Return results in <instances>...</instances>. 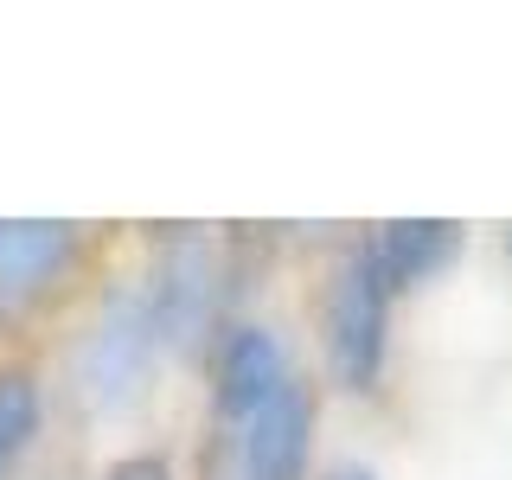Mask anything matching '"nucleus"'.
Segmentation results:
<instances>
[{
  "label": "nucleus",
  "mask_w": 512,
  "mask_h": 480,
  "mask_svg": "<svg viewBox=\"0 0 512 480\" xmlns=\"http://www.w3.org/2000/svg\"><path fill=\"white\" fill-rule=\"evenodd\" d=\"M77 244H84V231L64 218H0V301L20 308V301L45 295L77 263Z\"/></svg>",
  "instance_id": "423d86ee"
},
{
  "label": "nucleus",
  "mask_w": 512,
  "mask_h": 480,
  "mask_svg": "<svg viewBox=\"0 0 512 480\" xmlns=\"http://www.w3.org/2000/svg\"><path fill=\"white\" fill-rule=\"evenodd\" d=\"M391 301L397 295L372 256V237H359L327 282V359L333 378L359 397L378 391L384 359H391Z\"/></svg>",
  "instance_id": "f03ea898"
},
{
  "label": "nucleus",
  "mask_w": 512,
  "mask_h": 480,
  "mask_svg": "<svg viewBox=\"0 0 512 480\" xmlns=\"http://www.w3.org/2000/svg\"><path fill=\"white\" fill-rule=\"evenodd\" d=\"M39 378L32 372H0V480L20 474L32 436H39Z\"/></svg>",
  "instance_id": "6e6552de"
},
{
  "label": "nucleus",
  "mask_w": 512,
  "mask_h": 480,
  "mask_svg": "<svg viewBox=\"0 0 512 480\" xmlns=\"http://www.w3.org/2000/svg\"><path fill=\"white\" fill-rule=\"evenodd\" d=\"M327 480H378L365 461H340V468H327Z\"/></svg>",
  "instance_id": "9d476101"
},
{
  "label": "nucleus",
  "mask_w": 512,
  "mask_h": 480,
  "mask_svg": "<svg viewBox=\"0 0 512 480\" xmlns=\"http://www.w3.org/2000/svg\"><path fill=\"white\" fill-rule=\"evenodd\" d=\"M461 244H468V231H461L455 218H391V224L372 231V256H378L384 282H391V295L436 282L461 256Z\"/></svg>",
  "instance_id": "0eeeda50"
},
{
  "label": "nucleus",
  "mask_w": 512,
  "mask_h": 480,
  "mask_svg": "<svg viewBox=\"0 0 512 480\" xmlns=\"http://www.w3.org/2000/svg\"><path fill=\"white\" fill-rule=\"evenodd\" d=\"M506 256H512V224H506Z\"/></svg>",
  "instance_id": "9b49d317"
},
{
  "label": "nucleus",
  "mask_w": 512,
  "mask_h": 480,
  "mask_svg": "<svg viewBox=\"0 0 512 480\" xmlns=\"http://www.w3.org/2000/svg\"><path fill=\"white\" fill-rule=\"evenodd\" d=\"M218 282H224V269H218V250L205 231L173 224L154 244V269L141 282V295H148V320H154V340L167 359H192L199 346H212Z\"/></svg>",
  "instance_id": "7ed1b4c3"
},
{
  "label": "nucleus",
  "mask_w": 512,
  "mask_h": 480,
  "mask_svg": "<svg viewBox=\"0 0 512 480\" xmlns=\"http://www.w3.org/2000/svg\"><path fill=\"white\" fill-rule=\"evenodd\" d=\"M320 397L308 378H288L263 410L237 429V480H308Z\"/></svg>",
  "instance_id": "39448f33"
},
{
  "label": "nucleus",
  "mask_w": 512,
  "mask_h": 480,
  "mask_svg": "<svg viewBox=\"0 0 512 480\" xmlns=\"http://www.w3.org/2000/svg\"><path fill=\"white\" fill-rule=\"evenodd\" d=\"M103 480H173V468H167V455H122Z\"/></svg>",
  "instance_id": "1a4fd4ad"
},
{
  "label": "nucleus",
  "mask_w": 512,
  "mask_h": 480,
  "mask_svg": "<svg viewBox=\"0 0 512 480\" xmlns=\"http://www.w3.org/2000/svg\"><path fill=\"white\" fill-rule=\"evenodd\" d=\"M288 378H295V365H288V340L276 327L237 320V327L212 333V416L224 429H244Z\"/></svg>",
  "instance_id": "20e7f679"
},
{
  "label": "nucleus",
  "mask_w": 512,
  "mask_h": 480,
  "mask_svg": "<svg viewBox=\"0 0 512 480\" xmlns=\"http://www.w3.org/2000/svg\"><path fill=\"white\" fill-rule=\"evenodd\" d=\"M154 365H160V340H154L141 282H109L103 301H96L84 359H77V391H84V404L103 416V423H116V416H128L148 397Z\"/></svg>",
  "instance_id": "f257e3e1"
}]
</instances>
